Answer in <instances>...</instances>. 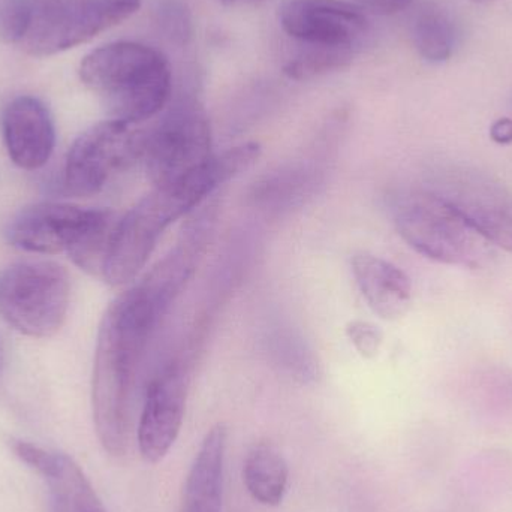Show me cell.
Wrapping results in <instances>:
<instances>
[{
	"mask_svg": "<svg viewBox=\"0 0 512 512\" xmlns=\"http://www.w3.org/2000/svg\"><path fill=\"white\" fill-rule=\"evenodd\" d=\"M180 294V286L153 267L102 316L93 361V423L113 456L128 451L138 370L156 327Z\"/></svg>",
	"mask_w": 512,
	"mask_h": 512,
	"instance_id": "obj_1",
	"label": "cell"
},
{
	"mask_svg": "<svg viewBox=\"0 0 512 512\" xmlns=\"http://www.w3.org/2000/svg\"><path fill=\"white\" fill-rule=\"evenodd\" d=\"M261 144H239L213 155L206 164L182 179L153 186L117 222L102 279L119 288L128 285L146 267L162 234L183 216L194 212L216 189L251 168L261 156Z\"/></svg>",
	"mask_w": 512,
	"mask_h": 512,
	"instance_id": "obj_2",
	"label": "cell"
},
{
	"mask_svg": "<svg viewBox=\"0 0 512 512\" xmlns=\"http://www.w3.org/2000/svg\"><path fill=\"white\" fill-rule=\"evenodd\" d=\"M80 78L104 99L110 119L140 125L170 104L173 75L167 57L140 42H111L84 57Z\"/></svg>",
	"mask_w": 512,
	"mask_h": 512,
	"instance_id": "obj_3",
	"label": "cell"
},
{
	"mask_svg": "<svg viewBox=\"0 0 512 512\" xmlns=\"http://www.w3.org/2000/svg\"><path fill=\"white\" fill-rule=\"evenodd\" d=\"M391 219L417 254L445 265L486 267L495 246L429 188L402 189L391 197Z\"/></svg>",
	"mask_w": 512,
	"mask_h": 512,
	"instance_id": "obj_4",
	"label": "cell"
},
{
	"mask_svg": "<svg viewBox=\"0 0 512 512\" xmlns=\"http://www.w3.org/2000/svg\"><path fill=\"white\" fill-rule=\"evenodd\" d=\"M212 128L203 105L183 96L164 108L152 128L144 129L143 155L153 186L167 185L206 164L212 152Z\"/></svg>",
	"mask_w": 512,
	"mask_h": 512,
	"instance_id": "obj_5",
	"label": "cell"
},
{
	"mask_svg": "<svg viewBox=\"0 0 512 512\" xmlns=\"http://www.w3.org/2000/svg\"><path fill=\"white\" fill-rule=\"evenodd\" d=\"M68 271L50 261L18 262L0 277V315L24 336L59 333L68 315Z\"/></svg>",
	"mask_w": 512,
	"mask_h": 512,
	"instance_id": "obj_6",
	"label": "cell"
},
{
	"mask_svg": "<svg viewBox=\"0 0 512 512\" xmlns=\"http://www.w3.org/2000/svg\"><path fill=\"white\" fill-rule=\"evenodd\" d=\"M430 191L447 201L495 248L512 254V192L492 174L448 164L432 173Z\"/></svg>",
	"mask_w": 512,
	"mask_h": 512,
	"instance_id": "obj_7",
	"label": "cell"
},
{
	"mask_svg": "<svg viewBox=\"0 0 512 512\" xmlns=\"http://www.w3.org/2000/svg\"><path fill=\"white\" fill-rule=\"evenodd\" d=\"M144 129L108 119L84 131L69 149L63 173L74 197L99 194L117 174L141 162Z\"/></svg>",
	"mask_w": 512,
	"mask_h": 512,
	"instance_id": "obj_8",
	"label": "cell"
},
{
	"mask_svg": "<svg viewBox=\"0 0 512 512\" xmlns=\"http://www.w3.org/2000/svg\"><path fill=\"white\" fill-rule=\"evenodd\" d=\"M140 6L141 0H65L35 11L24 48L35 57L62 53L128 20Z\"/></svg>",
	"mask_w": 512,
	"mask_h": 512,
	"instance_id": "obj_9",
	"label": "cell"
},
{
	"mask_svg": "<svg viewBox=\"0 0 512 512\" xmlns=\"http://www.w3.org/2000/svg\"><path fill=\"white\" fill-rule=\"evenodd\" d=\"M189 381V367L183 361H171L147 385L138 423V447L146 462H161L179 438Z\"/></svg>",
	"mask_w": 512,
	"mask_h": 512,
	"instance_id": "obj_10",
	"label": "cell"
},
{
	"mask_svg": "<svg viewBox=\"0 0 512 512\" xmlns=\"http://www.w3.org/2000/svg\"><path fill=\"white\" fill-rule=\"evenodd\" d=\"M280 23L301 44L340 47H355L369 27L363 9L343 0H288Z\"/></svg>",
	"mask_w": 512,
	"mask_h": 512,
	"instance_id": "obj_11",
	"label": "cell"
},
{
	"mask_svg": "<svg viewBox=\"0 0 512 512\" xmlns=\"http://www.w3.org/2000/svg\"><path fill=\"white\" fill-rule=\"evenodd\" d=\"M90 209L65 203H39L21 210L9 222L6 236L15 248L56 255L71 248L89 219Z\"/></svg>",
	"mask_w": 512,
	"mask_h": 512,
	"instance_id": "obj_12",
	"label": "cell"
},
{
	"mask_svg": "<svg viewBox=\"0 0 512 512\" xmlns=\"http://www.w3.org/2000/svg\"><path fill=\"white\" fill-rule=\"evenodd\" d=\"M2 134L11 161L27 171L44 167L56 146L53 117L44 102L33 96H18L6 105Z\"/></svg>",
	"mask_w": 512,
	"mask_h": 512,
	"instance_id": "obj_13",
	"label": "cell"
},
{
	"mask_svg": "<svg viewBox=\"0 0 512 512\" xmlns=\"http://www.w3.org/2000/svg\"><path fill=\"white\" fill-rule=\"evenodd\" d=\"M352 274L367 306L385 321H397L411 309L412 283L393 262L358 252L351 259Z\"/></svg>",
	"mask_w": 512,
	"mask_h": 512,
	"instance_id": "obj_14",
	"label": "cell"
},
{
	"mask_svg": "<svg viewBox=\"0 0 512 512\" xmlns=\"http://www.w3.org/2000/svg\"><path fill=\"white\" fill-rule=\"evenodd\" d=\"M227 441L224 424H216L207 432L186 478L180 512L222 511Z\"/></svg>",
	"mask_w": 512,
	"mask_h": 512,
	"instance_id": "obj_15",
	"label": "cell"
},
{
	"mask_svg": "<svg viewBox=\"0 0 512 512\" xmlns=\"http://www.w3.org/2000/svg\"><path fill=\"white\" fill-rule=\"evenodd\" d=\"M42 477L50 489L51 512H107L80 466L62 453H53Z\"/></svg>",
	"mask_w": 512,
	"mask_h": 512,
	"instance_id": "obj_16",
	"label": "cell"
},
{
	"mask_svg": "<svg viewBox=\"0 0 512 512\" xmlns=\"http://www.w3.org/2000/svg\"><path fill=\"white\" fill-rule=\"evenodd\" d=\"M243 480L256 502L265 507H277L288 489V463L274 445L259 442L246 457Z\"/></svg>",
	"mask_w": 512,
	"mask_h": 512,
	"instance_id": "obj_17",
	"label": "cell"
},
{
	"mask_svg": "<svg viewBox=\"0 0 512 512\" xmlns=\"http://www.w3.org/2000/svg\"><path fill=\"white\" fill-rule=\"evenodd\" d=\"M119 219L111 210L90 209L86 225L68 249V254L77 267L102 279Z\"/></svg>",
	"mask_w": 512,
	"mask_h": 512,
	"instance_id": "obj_18",
	"label": "cell"
},
{
	"mask_svg": "<svg viewBox=\"0 0 512 512\" xmlns=\"http://www.w3.org/2000/svg\"><path fill=\"white\" fill-rule=\"evenodd\" d=\"M412 39L418 53L427 62H447L456 45V24L441 6L427 3L415 14Z\"/></svg>",
	"mask_w": 512,
	"mask_h": 512,
	"instance_id": "obj_19",
	"label": "cell"
},
{
	"mask_svg": "<svg viewBox=\"0 0 512 512\" xmlns=\"http://www.w3.org/2000/svg\"><path fill=\"white\" fill-rule=\"evenodd\" d=\"M354 59V47L303 44L285 65V74L295 81L313 80L348 68Z\"/></svg>",
	"mask_w": 512,
	"mask_h": 512,
	"instance_id": "obj_20",
	"label": "cell"
},
{
	"mask_svg": "<svg viewBox=\"0 0 512 512\" xmlns=\"http://www.w3.org/2000/svg\"><path fill=\"white\" fill-rule=\"evenodd\" d=\"M33 15L32 0H0V41L5 44L26 41Z\"/></svg>",
	"mask_w": 512,
	"mask_h": 512,
	"instance_id": "obj_21",
	"label": "cell"
},
{
	"mask_svg": "<svg viewBox=\"0 0 512 512\" xmlns=\"http://www.w3.org/2000/svg\"><path fill=\"white\" fill-rule=\"evenodd\" d=\"M345 333L349 342L363 358H375L384 343V333L379 330V327L361 319L348 322Z\"/></svg>",
	"mask_w": 512,
	"mask_h": 512,
	"instance_id": "obj_22",
	"label": "cell"
},
{
	"mask_svg": "<svg viewBox=\"0 0 512 512\" xmlns=\"http://www.w3.org/2000/svg\"><path fill=\"white\" fill-rule=\"evenodd\" d=\"M412 0H355V5L363 11L376 15H393L411 5Z\"/></svg>",
	"mask_w": 512,
	"mask_h": 512,
	"instance_id": "obj_23",
	"label": "cell"
},
{
	"mask_svg": "<svg viewBox=\"0 0 512 512\" xmlns=\"http://www.w3.org/2000/svg\"><path fill=\"white\" fill-rule=\"evenodd\" d=\"M490 137L499 144L512 143V120L508 117L496 120L490 128Z\"/></svg>",
	"mask_w": 512,
	"mask_h": 512,
	"instance_id": "obj_24",
	"label": "cell"
},
{
	"mask_svg": "<svg viewBox=\"0 0 512 512\" xmlns=\"http://www.w3.org/2000/svg\"><path fill=\"white\" fill-rule=\"evenodd\" d=\"M227 5H255V3L265 2V0H222Z\"/></svg>",
	"mask_w": 512,
	"mask_h": 512,
	"instance_id": "obj_25",
	"label": "cell"
}]
</instances>
